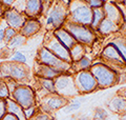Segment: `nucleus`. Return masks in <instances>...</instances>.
<instances>
[{
  "mask_svg": "<svg viewBox=\"0 0 126 120\" xmlns=\"http://www.w3.org/2000/svg\"><path fill=\"white\" fill-rule=\"evenodd\" d=\"M70 14L74 23L81 25H92L93 22V9L87 2L80 0H73L70 3Z\"/></svg>",
  "mask_w": 126,
  "mask_h": 120,
  "instance_id": "obj_1",
  "label": "nucleus"
},
{
  "mask_svg": "<svg viewBox=\"0 0 126 120\" xmlns=\"http://www.w3.org/2000/svg\"><path fill=\"white\" fill-rule=\"evenodd\" d=\"M92 74L97 81V84L101 87L112 85L117 80L116 73L104 64L92 65Z\"/></svg>",
  "mask_w": 126,
  "mask_h": 120,
  "instance_id": "obj_2",
  "label": "nucleus"
},
{
  "mask_svg": "<svg viewBox=\"0 0 126 120\" xmlns=\"http://www.w3.org/2000/svg\"><path fill=\"white\" fill-rule=\"evenodd\" d=\"M39 59H40V62L42 64L48 65L55 70L61 72V73L68 71L70 67L68 62L63 61L62 59L57 57L56 55H54L52 52L48 49H46V47H42L40 50V52H39Z\"/></svg>",
  "mask_w": 126,
  "mask_h": 120,
  "instance_id": "obj_3",
  "label": "nucleus"
},
{
  "mask_svg": "<svg viewBox=\"0 0 126 120\" xmlns=\"http://www.w3.org/2000/svg\"><path fill=\"white\" fill-rule=\"evenodd\" d=\"M65 30L73 36L75 38V40H77V41L81 42V43L90 44L94 39V33L89 29H87L85 25H81V24H78V23L69 22V23H66Z\"/></svg>",
  "mask_w": 126,
  "mask_h": 120,
  "instance_id": "obj_4",
  "label": "nucleus"
},
{
  "mask_svg": "<svg viewBox=\"0 0 126 120\" xmlns=\"http://www.w3.org/2000/svg\"><path fill=\"white\" fill-rule=\"evenodd\" d=\"M57 94L63 97L73 96L77 93V86L74 82L73 77L69 75H59L55 81Z\"/></svg>",
  "mask_w": 126,
  "mask_h": 120,
  "instance_id": "obj_5",
  "label": "nucleus"
},
{
  "mask_svg": "<svg viewBox=\"0 0 126 120\" xmlns=\"http://www.w3.org/2000/svg\"><path fill=\"white\" fill-rule=\"evenodd\" d=\"M13 97L15 99V101L17 102L23 110L34 106V104H35L34 92L29 86H25V85L17 86V89H16L13 93Z\"/></svg>",
  "mask_w": 126,
  "mask_h": 120,
  "instance_id": "obj_6",
  "label": "nucleus"
},
{
  "mask_svg": "<svg viewBox=\"0 0 126 120\" xmlns=\"http://www.w3.org/2000/svg\"><path fill=\"white\" fill-rule=\"evenodd\" d=\"M1 73L4 77L12 78L15 80H21L24 79L27 75V72L25 70V67L21 63L17 62H6L3 63L0 67Z\"/></svg>",
  "mask_w": 126,
  "mask_h": 120,
  "instance_id": "obj_7",
  "label": "nucleus"
},
{
  "mask_svg": "<svg viewBox=\"0 0 126 120\" xmlns=\"http://www.w3.org/2000/svg\"><path fill=\"white\" fill-rule=\"evenodd\" d=\"M75 83H76L77 89L81 92H92L98 85L92 72H87V71H81L77 75Z\"/></svg>",
  "mask_w": 126,
  "mask_h": 120,
  "instance_id": "obj_8",
  "label": "nucleus"
},
{
  "mask_svg": "<svg viewBox=\"0 0 126 120\" xmlns=\"http://www.w3.org/2000/svg\"><path fill=\"white\" fill-rule=\"evenodd\" d=\"M46 46H47L46 49H48L54 55H56L57 57L62 59L63 61L68 62V63H70L73 61L72 56H70V51L65 45H63L56 37L50 39L49 41L47 42Z\"/></svg>",
  "mask_w": 126,
  "mask_h": 120,
  "instance_id": "obj_9",
  "label": "nucleus"
},
{
  "mask_svg": "<svg viewBox=\"0 0 126 120\" xmlns=\"http://www.w3.org/2000/svg\"><path fill=\"white\" fill-rule=\"evenodd\" d=\"M67 16V10L64 3H58L54 7L52 13L49 14L48 18L46 19V24L47 25H53L54 27H59L61 24L64 23V20Z\"/></svg>",
  "mask_w": 126,
  "mask_h": 120,
  "instance_id": "obj_10",
  "label": "nucleus"
},
{
  "mask_svg": "<svg viewBox=\"0 0 126 120\" xmlns=\"http://www.w3.org/2000/svg\"><path fill=\"white\" fill-rule=\"evenodd\" d=\"M4 17L9 25L14 30H21L26 22L24 17L16 10H9L4 13Z\"/></svg>",
  "mask_w": 126,
  "mask_h": 120,
  "instance_id": "obj_11",
  "label": "nucleus"
},
{
  "mask_svg": "<svg viewBox=\"0 0 126 120\" xmlns=\"http://www.w3.org/2000/svg\"><path fill=\"white\" fill-rule=\"evenodd\" d=\"M103 10H104V13H105V17L108 18L109 20H111V21H113L116 24H119L122 20H123L122 11L119 9V6L113 4L112 2L104 3Z\"/></svg>",
  "mask_w": 126,
  "mask_h": 120,
  "instance_id": "obj_12",
  "label": "nucleus"
},
{
  "mask_svg": "<svg viewBox=\"0 0 126 120\" xmlns=\"http://www.w3.org/2000/svg\"><path fill=\"white\" fill-rule=\"evenodd\" d=\"M67 104V99L63 96L57 95V96H52L48 97V99L45 101V109L46 111H57L61 107L65 106Z\"/></svg>",
  "mask_w": 126,
  "mask_h": 120,
  "instance_id": "obj_13",
  "label": "nucleus"
},
{
  "mask_svg": "<svg viewBox=\"0 0 126 120\" xmlns=\"http://www.w3.org/2000/svg\"><path fill=\"white\" fill-rule=\"evenodd\" d=\"M55 37L60 41L63 45H65L68 50L76 44V40L65 29H59L55 32Z\"/></svg>",
  "mask_w": 126,
  "mask_h": 120,
  "instance_id": "obj_14",
  "label": "nucleus"
},
{
  "mask_svg": "<svg viewBox=\"0 0 126 120\" xmlns=\"http://www.w3.org/2000/svg\"><path fill=\"white\" fill-rule=\"evenodd\" d=\"M37 74L40 76L41 78H44V79H53V78H57L59 75H61L62 73L59 72L57 70L53 69L48 65H45V64H39L37 67Z\"/></svg>",
  "mask_w": 126,
  "mask_h": 120,
  "instance_id": "obj_15",
  "label": "nucleus"
},
{
  "mask_svg": "<svg viewBox=\"0 0 126 120\" xmlns=\"http://www.w3.org/2000/svg\"><path fill=\"white\" fill-rule=\"evenodd\" d=\"M6 111H7V113L17 116L19 120H26L23 109L15 100H11L9 98L6 99Z\"/></svg>",
  "mask_w": 126,
  "mask_h": 120,
  "instance_id": "obj_16",
  "label": "nucleus"
},
{
  "mask_svg": "<svg viewBox=\"0 0 126 120\" xmlns=\"http://www.w3.org/2000/svg\"><path fill=\"white\" fill-rule=\"evenodd\" d=\"M42 11L41 0H27L25 5V13L30 17H36Z\"/></svg>",
  "mask_w": 126,
  "mask_h": 120,
  "instance_id": "obj_17",
  "label": "nucleus"
},
{
  "mask_svg": "<svg viewBox=\"0 0 126 120\" xmlns=\"http://www.w3.org/2000/svg\"><path fill=\"white\" fill-rule=\"evenodd\" d=\"M41 24L37 20H29L24 23V25L21 29V34L24 37H29V36H33L36 34L37 32L40 30Z\"/></svg>",
  "mask_w": 126,
  "mask_h": 120,
  "instance_id": "obj_18",
  "label": "nucleus"
},
{
  "mask_svg": "<svg viewBox=\"0 0 126 120\" xmlns=\"http://www.w3.org/2000/svg\"><path fill=\"white\" fill-rule=\"evenodd\" d=\"M103 56L106 59L110 60V61H117V62H120V63L125 62L124 58L122 57V55L119 53V51H118L115 47V45H112V44L106 46V49L103 52Z\"/></svg>",
  "mask_w": 126,
  "mask_h": 120,
  "instance_id": "obj_19",
  "label": "nucleus"
},
{
  "mask_svg": "<svg viewBox=\"0 0 126 120\" xmlns=\"http://www.w3.org/2000/svg\"><path fill=\"white\" fill-rule=\"evenodd\" d=\"M117 30H118V24H116L113 21L109 20L106 17L102 20L99 26H98V31L103 35L110 34V33H112V32H116Z\"/></svg>",
  "mask_w": 126,
  "mask_h": 120,
  "instance_id": "obj_20",
  "label": "nucleus"
},
{
  "mask_svg": "<svg viewBox=\"0 0 126 120\" xmlns=\"http://www.w3.org/2000/svg\"><path fill=\"white\" fill-rule=\"evenodd\" d=\"M105 18V13L103 7H97V9H93V22L92 26L94 29H98V26L101 23V21Z\"/></svg>",
  "mask_w": 126,
  "mask_h": 120,
  "instance_id": "obj_21",
  "label": "nucleus"
},
{
  "mask_svg": "<svg viewBox=\"0 0 126 120\" xmlns=\"http://www.w3.org/2000/svg\"><path fill=\"white\" fill-rule=\"evenodd\" d=\"M69 51H70V56H72V60H73V61H79L80 59L83 58L85 49L81 44H78V43H76V44H75Z\"/></svg>",
  "mask_w": 126,
  "mask_h": 120,
  "instance_id": "obj_22",
  "label": "nucleus"
},
{
  "mask_svg": "<svg viewBox=\"0 0 126 120\" xmlns=\"http://www.w3.org/2000/svg\"><path fill=\"white\" fill-rule=\"evenodd\" d=\"M125 106H126V100L122 97H117L115 99H112L109 103V109L113 112L124 111Z\"/></svg>",
  "mask_w": 126,
  "mask_h": 120,
  "instance_id": "obj_23",
  "label": "nucleus"
},
{
  "mask_svg": "<svg viewBox=\"0 0 126 120\" xmlns=\"http://www.w3.org/2000/svg\"><path fill=\"white\" fill-rule=\"evenodd\" d=\"M111 44L115 45V47L119 51V53L122 55V57L124 58L125 62H126V42L122 39H116Z\"/></svg>",
  "mask_w": 126,
  "mask_h": 120,
  "instance_id": "obj_24",
  "label": "nucleus"
},
{
  "mask_svg": "<svg viewBox=\"0 0 126 120\" xmlns=\"http://www.w3.org/2000/svg\"><path fill=\"white\" fill-rule=\"evenodd\" d=\"M41 84L44 87L45 90H47V92H49L50 94H57L56 91V86H55V82L53 79H41Z\"/></svg>",
  "mask_w": 126,
  "mask_h": 120,
  "instance_id": "obj_25",
  "label": "nucleus"
},
{
  "mask_svg": "<svg viewBox=\"0 0 126 120\" xmlns=\"http://www.w3.org/2000/svg\"><path fill=\"white\" fill-rule=\"evenodd\" d=\"M75 66H76L77 71H79V70H80V72L81 71H85V70H87L88 67L92 66V60L83 57L82 59L79 60V61H77V64Z\"/></svg>",
  "mask_w": 126,
  "mask_h": 120,
  "instance_id": "obj_26",
  "label": "nucleus"
},
{
  "mask_svg": "<svg viewBox=\"0 0 126 120\" xmlns=\"http://www.w3.org/2000/svg\"><path fill=\"white\" fill-rule=\"evenodd\" d=\"M25 42V38L23 35H16L15 37H13V39L9 42V46L10 47H15V46H19L23 44Z\"/></svg>",
  "mask_w": 126,
  "mask_h": 120,
  "instance_id": "obj_27",
  "label": "nucleus"
},
{
  "mask_svg": "<svg viewBox=\"0 0 126 120\" xmlns=\"http://www.w3.org/2000/svg\"><path fill=\"white\" fill-rule=\"evenodd\" d=\"M12 61L24 64V63L26 62V58L22 53H20V52H16V53L12 56Z\"/></svg>",
  "mask_w": 126,
  "mask_h": 120,
  "instance_id": "obj_28",
  "label": "nucleus"
},
{
  "mask_svg": "<svg viewBox=\"0 0 126 120\" xmlns=\"http://www.w3.org/2000/svg\"><path fill=\"white\" fill-rule=\"evenodd\" d=\"M10 95V91L9 87H7L5 82H1L0 83V98L2 99H7Z\"/></svg>",
  "mask_w": 126,
  "mask_h": 120,
  "instance_id": "obj_29",
  "label": "nucleus"
},
{
  "mask_svg": "<svg viewBox=\"0 0 126 120\" xmlns=\"http://www.w3.org/2000/svg\"><path fill=\"white\" fill-rule=\"evenodd\" d=\"M107 117V113L103 109H97L94 113V120H105Z\"/></svg>",
  "mask_w": 126,
  "mask_h": 120,
  "instance_id": "obj_30",
  "label": "nucleus"
},
{
  "mask_svg": "<svg viewBox=\"0 0 126 120\" xmlns=\"http://www.w3.org/2000/svg\"><path fill=\"white\" fill-rule=\"evenodd\" d=\"M87 3L92 9H97V7H103L105 1L104 0H88Z\"/></svg>",
  "mask_w": 126,
  "mask_h": 120,
  "instance_id": "obj_31",
  "label": "nucleus"
},
{
  "mask_svg": "<svg viewBox=\"0 0 126 120\" xmlns=\"http://www.w3.org/2000/svg\"><path fill=\"white\" fill-rule=\"evenodd\" d=\"M6 112V99L0 98V120L5 116Z\"/></svg>",
  "mask_w": 126,
  "mask_h": 120,
  "instance_id": "obj_32",
  "label": "nucleus"
},
{
  "mask_svg": "<svg viewBox=\"0 0 126 120\" xmlns=\"http://www.w3.org/2000/svg\"><path fill=\"white\" fill-rule=\"evenodd\" d=\"M15 36H16V31L14 29H12V27H9V29H6L4 31V38H5L6 41L10 42Z\"/></svg>",
  "mask_w": 126,
  "mask_h": 120,
  "instance_id": "obj_33",
  "label": "nucleus"
},
{
  "mask_svg": "<svg viewBox=\"0 0 126 120\" xmlns=\"http://www.w3.org/2000/svg\"><path fill=\"white\" fill-rule=\"evenodd\" d=\"M23 112H24L25 118H26V119H31V118L34 117L35 112H36V109H35V106H32V107H29V109L23 110Z\"/></svg>",
  "mask_w": 126,
  "mask_h": 120,
  "instance_id": "obj_34",
  "label": "nucleus"
},
{
  "mask_svg": "<svg viewBox=\"0 0 126 120\" xmlns=\"http://www.w3.org/2000/svg\"><path fill=\"white\" fill-rule=\"evenodd\" d=\"M80 106H81V104H80V103H78V102L77 103H73V104H70L69 106H66L65 109H64V111L68 113V112H73V111L78 110Z\"/></svg>",
  "mask_w": 126,
  "mask_h": 120,
  "instance_id": "obj_35",
  "label": "nucleus"
},
{
  "mask_svg": "<svg viewBox=\"0 0 126 120\" xmlns=\"http://www.w3.org/2000/svg\"><path fill=\"white\" fill-rule=\"evenodd\" d=\"M34 120H50L48 115L46 114H39V115H36L34 117Z\"/></svg>",
  "mask_w": 126,
  "mask_h": 120,
  "instance_id": "obj_36",
  "label": "nucleus"
},
{
  "mask_svg": "<svg viewBox=\"0 0 126 120\" xmlns=\"http://www.w3.org/2000/svg\"><path fill=\"white\" fill-rule=\"evenodd\" d=\"M1 120H19V119H18L17 116L7 113V114H5V116H4V117H3Z\"/></svg>",
  "mask_w": 126,
  "mask_h": 120,
  "instance_id": "obj_37",
  "label": "nucleus"
},
{
  "mask_svg": "<svg viewBox=\"0 0 126 120\" xmlns=\"http://www.w3.org/2000/svg\"><path fill=\"white\" fill-rule=\"evenodd\" d=\"M1 2H2L5 6H11V5L15 2V0H1Z\"/></svg>",
  "mask_w": 126,
  "mask_h": 120,
  "instance_id": "obj_38",
  "label": "nucleus"
},
{
  "mask_svg": "<svg viewBox=\"0 0 126 120\" xmlns=\"http://www.w3.org/2000/svg\"><path fill=\"white\" fill-rule=\"evenodd\" d=\"M2 39H4V31L0 30V42L2 41Z\"/></svg>",
  "mask_w": 126,
  "mask_h": 120,
  "instance_id": "obj_39",
  "label": "nucleus"
},
{
  "mask_svg": "<svg viewBox=\"0 0 126 120\" xmlns=\"http://www.w3.org/2000/svg\"><path fill=\"white\" fill-rule=\"evenodd\" d=\"M78 120H89V119H88L87 117H85V116H83V117H80Z\"/></svg>",
  "mask_w": 126,
  "mask_h": 120,
  "instance_id": "obj_40",
  "label": "nucleus"
},
{
  "mask_svg": "<svg viewBox=\"0 0 126 120\" xmlns=\"http://www.w3.org/2000/svg\"><path fill=\"white\" fill-rule=\"evenodd\" d=\"M122 120H126V115H123V116H122Z\"/></svg>",
  "mask_w": 126,
  "mask_h": 120,
  "instance_id": "obj_41",
  "label": "nucleus"
},
{
  "mask_svg": "<svg viewBox=\"0 0 126 120\" xmlns=\"http://www.w3.org/2000/svg\"><path fill=\"white\" fill-rule=\"evenodd\" d=\"M113 1H117V2H119V1H123V0H113Z\"/></svg>",
  "mask_w": 126,
  "mask_h": 120,
  "instance_id": "obj_42",
  "label": "nucleus"
},
{
  "mask_svg": "<svg viewBox=\"0 0 126 120\" xmlns=\"http://www.w3.org/2000/svg\"><path fill=\"white\" fill-rule=\"evenodd\" d=\"M80 1H84V2H87L88 0H80Z\"/></svg>",
  "mask_w": 126,
  "mask_h": 120,
  "instance_id": "obj_43",
  "label": "nucleus"
},
{
  "mask_svg": "<svg viewBox=\"0 0 126 120\" xmlns=\"http://www.w3.org/2000/svg\"><path fill=\"white\" fill-rule=\"evenodd\" d=\"M124 99H125V100H126V93H125V94H124Z\"/></svg>",
  "mask_w": 126,
  "mask_h": 120,
  "instance_id": "obj_44",
  "label": "nucleus"
},
{
  "mask_svg": "<svg viewBox=\"0 0 126 120\" xmlns=\"http://www.w3.org/2000/svg\"><path fill=\"white\" fill-rule=\"evenodd\" d=\"M123 2H124V4L126 5V0H123Z\"/></svg>",
  "mask_w": 126,
  "mask_h": 120,
  "instance_id": "obj_45",
  "label": "nucleus"
},
{
  "mask_svg": "<svg viewBox=\"0 0 126 120\" xmlns=\"http://www.w3.org/2000/svg\"><path fill=\"white\" fill-rule=\"evenodd\" d=\"M124 112H125V113H126V106L124 107Z\"/></svg>",
  "mask_w": 126,
  "mask_h": 120,
  "instance_id": "obj_46",
  "label": "nucleus"
},
{
  "mask_svg": "<svg viewBox=\"0 0 126 120\" xmlns=\"http://www.w3.org/2000/svg\"><path fill=\"white\" fill-rule=\"evenodd\" d=\"M30 120H34V117H33V118H31V119H30Z\"/></svg>",
  "mask_w": 126,
  "mask_h": 120,
  "instance_id": "obj_47",
  "label": "nucleus"
},
{
  "mask_svg": "<svg viewBox=\"0 0 126 120\" xmlns=\"http://www.w3.org/2000/svg\"><path fill=\"white\" fill-rule=\"evenodd\" d=\"M53 120H57V119H53Z\"/></svg>",
  "mask_w": 126,
  "mask_h": 120,
  "instance_id": "obj_48",
  "label": "nucleus"
},
{
  "mask_svg": "<svg viewBox=\"0 0 126 120\" xmlns=\"http://www.w3.org/2000/svg\"><path fill=\"white\" fill-rule=\"evenodd\" d=\"M104 1H106V0H104Z\"/></svg>",
  "mask_w": 126,
  "mask_h": 120,
  "instance_id": "obj_49",
  "label": "nucleus"
}]
</instances>
